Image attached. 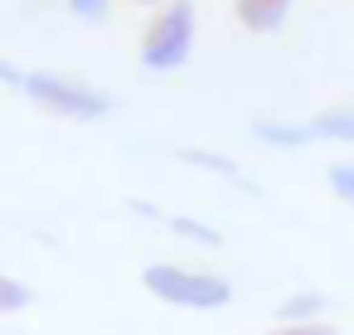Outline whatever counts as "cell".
Listing matches in <instances>:
<instances>
[{"mask_svg": "<svg viewBox=\"0 0 354 335\" xmlns=\"http://www.w3.org/2000/svg\"><path fill=\"white\" fill-rule=\"evenodd\" d=\"M25 306H30V291H25L15 277H0V311L15 316V311H25Z\"/></svg>", "mask_w": 354, "mask_h": 335, "instance_id": "obj_7", "label": "cell"}, {"mask_svg": "<svg viewBox=\"0 0 354 335\" xmlns=\"http://www.w3.org/2000/svg\"><path fill=\"white\" fill-rule=\"evenodd\" d=\"M257 136L262 141H277V146H301V141H310V127H257Z\"/></svg>", "mask_w": 354, "mask_h": 335, "instance_id": "obj_8", "label": "cell"}, {"mask_svg": "<svg viewBox=\"0 0 354 335\" xmlns=\"http://www.w3.org/2000/svg\"><path fill=\"white\" fill-rule=\"evenodd\" d=\"M310 136H335V141H354V112H335V117H320V122H306Z\"/></svg>", "mask_w": 354, "mask_h": 335, "instance_id": "obj_6", "label": "cell"}, {"mask_svg": "<svg viewBox=\"0 0 354 335\" xmlns=\"http://www.w3.org/2000/svg\"><path fill=\"white\" fill-rule=\"evenodd\" d=\"M325 180H330V190H335L339 199H349V204H354V165H330V175H325Z\"/></svg>", "mask_w": 354, "mask_h": 335, "instance_id": "obj_9", "label": "cell"}, {"mask_svg": "<svg viewBox=\"0 0 354 335\" xmlns=\"http://www.w3.org/2000/svg\"><path fill=\"white\" fill-rule=\"evenodd\" d=\"M267 335H335V325H325V320H306V325H277V330H267Z\"/></svg>", "mask_w": 354, "mask_h": 335, "instance_id": "obj_10", "label": "cell"}, {"mask_svg": "<svg viewBox=\"0 0 354 335\" xmlns=\"http://www.w3.org/2000/svg\"><path fill=\"white\" fill-rule=\"evenodd\" d=\"M286 10H291V0H238V20H243V30H252V35L281 30Z\"/></svg>", "mask_w": 354, "mask_h": 335, "instance_id": "obj_4", "label": "cell"}, {"mask_svg": "<svg viewBox=\"0 0 354 335\" xmlns=\"http://www.w3.org/2000/svg\"><path fill=\"white\" fill-rule=\"evenodd\" d=\"M25 93L54 112V117H73V122H97L112 112V98L97 93L93 83H78V78H59V73H30L25 78Z\"/></svg>", "mask_w": 354, "mask_h": 335, "instance_id": "obj_3", "label": "cell"}, {"mask_svg": "<svg viewBox=\"0 0 354 335\" xmlns=\"http://www.w3.org/2000/svg\"><path fill=\"white\" fill-rule=\"evenodd\" d=\"M102 10H107V0H73L78 20H102Z\"/></svg>", "mask_w": 354, "mask_h": 335, "instance_id": "obj_11", "label": "cell"}, {"mask_svg": "<svg viewBox=\"0 0 354 335\" xmlns=\"http://www.w3.org/2000/svg\"><path fill=\"white\" fill-rule=\"evenodd\" d=\"M146 291H156L160 301L170 306H194V311H214V306H228L233 287L218 277V272H189V267H175V262H151L141 272Z\"/></svg>", "mask_w": 354, "mask_h": 335, "instance_id": "obj_2", "label": "cell"}, {"mask_svg": "<svg viewBox=\"0 0 354 335\" xmlns=\"http://www.w3.org/2000/svg\"><path fill=\"white\" fill-rule=\"evenodd\" d=\"M325 311V296H315V291H296V296H286L281 301V325H306V320H315Z\"/></svg>", "mask_w": 354, "mask_h": 335, "instance_id": "obj_5", "label": "cell"}, {"mask_svg": "<svg viewBox=\"0 0 354 335\" xmlns=\"http://www.w3.org/2000/svg\"><path fill=\"white\" fill-rule=\"evenodd\" d=\"M194 49V0H165V10L141 35V64L151 73H175Z\"/></svg>", "mask_w": 354, "mask_h": 335, "instance_id": "obj_1", "label": "cell"}, {"mask_svg": "<svg viewBox=\"0 0 354 335\" xmlns=\"http://www.w3.org/2000/svg\"><path fill=\"white\" fill-rule=\"evenodd\" d=\"M141 6H156V0H141Z\"/></svg>", "mask_w": 354, "mask_h": 335, "instance_id": "obj_12", "label": "cell"}]
</instances>
